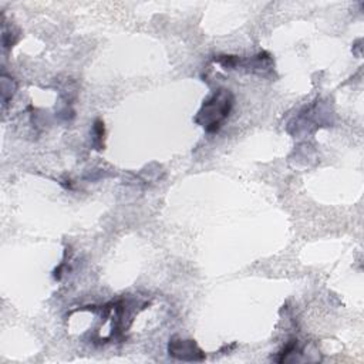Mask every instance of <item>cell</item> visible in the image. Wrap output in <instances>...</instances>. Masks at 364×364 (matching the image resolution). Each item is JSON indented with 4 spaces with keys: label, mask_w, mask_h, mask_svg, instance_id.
<instances>
[{
    "label": "cell",
    "mask_w": 364,
    "mask_h": 364,
    "mask_svg": "<svg viewBox=\"0 0 364 364\" xmlns=\"http://www.w3.org/2000/svg\"><path fill=\"white\" fill-rule=\"evenodd\" d=\"M233 97L229 90H218L212 94L199 109L195 122L202 125L208 132H216L222 121L229 115Z\"/></svg>",
    "instance_id": "1"
},
{
    "label": "cell",
    "mask_w": 364,
    "mask_h": 364,
    "mask_svg": "<svg viewBox=\"0 0 364 364\" xmlns=\"http://www.w3.org/2000/svg\"><path fill=\"white\" fill-rule=\"evenodd\" d=\"M169 355L183 360V361H200L205 358L200 348L196 346L193 340H182V338H171L168 346Z\"/></svg>",
    "instance_id": "2"
}]
</instances>
